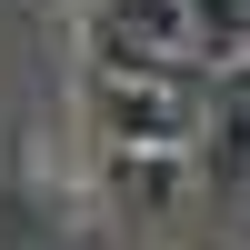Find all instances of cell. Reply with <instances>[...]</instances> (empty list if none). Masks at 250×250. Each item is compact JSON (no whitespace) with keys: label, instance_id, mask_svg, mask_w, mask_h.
<instances>
[{"label":"cell","instance_id":"6da1fadb","mask_svg":"<svg viewBox=\"0 0 250 250\" xmlns=\"http://www.w3.org/2000/svg\"><path fill=\"white\" fill-rule=\"evenodd\" d=\"M200 110H210V70H180V80L90 70V80H80L90 140H120V150H190V140H200Z\"/></svg>","mask_w":250,"mask_h":250},{"label":"cell","instance_id":"7a4b0ae2","mask_svg":"<svg viewBox=\"0 0 250 250\" xmlns=\"http://www.w3.org/2000/svg\"><path fill=\"white\" fill-rule=\"evenodd\" d=\"M180 190H190V150H120V140H100V200L120 220H170Z\"/></svg>","mask_w":250,"mask_h":250},{"label":"cell","instance_id":"3957f363","mask_svg":"<svg viewBox=\"0 0 250 250\" xmlns=\"http://www.w3.org/2000/svg\"><path fill=\"white\" fill-rule=\"evenodd\" d=\"M180 20H190V60L200 70H240V30H250L240 0H180Z\"/></svg>","mask_w":250,"mask_h":250}]
</instances>
